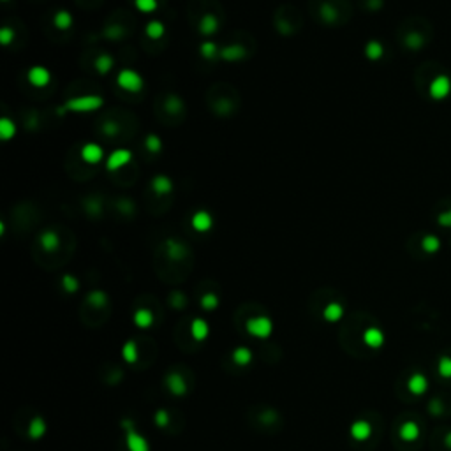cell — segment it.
Returning a JSON list of instances; mask_svg holds the SVG:
<instances>
[{"label":"cell","mask_w":451,"mask_h":451,"mask_svg":"<svg viewBox=\"0 0 451 451\" xmlns=\"http://www.w3.org/2000/svg\"><path fill=\"white\" fill-rule=\"evenodd\" d=\"M102 104H104L102 97H97V95H81V97L69 99V101L64 104V108L69 109V111H76V113H88V111H95V109H99Z\"/></svg>","instance_id":"1"},{"label":"cell","mask_w":451,"mask_h":451,"mask_svg":"<svg viewBox=\"0 0 451 451\" xmlns=\"http://www.w3.org/2000/svg\"><path fill=\"white\" fill-rule=\"evenodd\" d=\"M117 83H118V87L124 88V90H127V92H139L143 88V78L139 76L136 71L124 69L118 73Z\"/></svg>","instance_id":"2"},{"label":"cell","mask_w":451,"mask_h":451,"mask_svg":"<svg viewBox=\"0 0 451 451\" xmlns=\"http://www.w3.org/2000/svg\"><path fill=\"white\" fill-rule=\"evenodd\" d=\"M131 160H132L131 150H125V148L115 150L111 155L108 157V160H106V167H108L109 171H117V170H120V167L127 166Z\"/></svg>","instance_id":"3"},{"label":"cell","mask_w":451,"mask_h":451,"mask_svg":"<svg viewBox=\"0 0 451 451\" xmlns=\"http://www.w3.org/2000/svg\"><path fill=\"white\" fill-rule=\"evenodd\" d=\"M28 81H30L34 87L42 88V87H46V85H49V81H51V74H49V71L46 69V67L35 66L28 71Z\"/></svg>","instance_id":"4"},{"label":"cell","mask_w":451,"mask_h":451,"mask_svg":"<svg viewBox=\"0 0 451 451\" xmlns=\"http://www.w3.org/2000/svg\"><path fill=\"white\" fill-rule=\"evenodd\" d=\"M102 157H104V150H102V146L97 145V143H87V145H83V148H81V159L88 164L101 162Z\"/></svg>","instance_id":"5"},{"label":"cell","mask_w":451,"mask_h":451,"mask_svg":"<svg viewBox=\"0 0 451 451\" xmlns=\"http://www.w3.org/2000/svg\"><path fill=\"white\" fill-rule=\"evenodd\" d=\"M192 228L196 229V231L199 233H206L212 229L213 225V219L212 215H210L208 212H205V210H199V212H196L194 215H192Z\"/></svg>","instance_id":"6"},{"label":"cell","mask_w":451,"mask_h":451,"mask_svg":"<svg viewBox=\"0 0 451 451\" xmlns=\"http://www.w3.org/2000/svg\"><path fill=\"white\" fill-rule=\"evenodd\" d=\"M219 30V20L213 14H205L199 21V32L203 35H213Z\"/></svg>","instance_id":"7"},{"label":"cell","mask_w":451,"mask_h":451,"mask_svg":"<svg viewBox=\"0 0 451 451\" xmlns=\"http://www.w3.org/2000/svg\"><path fill=\"white\" fill-rule=\"evenodd\" d=\"M152 189L159 196L170 194V192L173 191V182H171L167 177H164V175H157V177L152 180Z\"/></svg>","instance_id":"8"},{"label":"cell","mask_w":451,"mask_h":451,"mask_svg":"<svg viewBox=\"0 0 451 451\" xmlns=\"http://www.w3.org/2000/svg\"><path fill=\"white\" fill-rule=\"evenodd\" d=\"M14 136H16V124L7 117L0 118V139L9 141Z\"/></svg>","instance_id":"9"},{"label":"cell","mask_w":451,"mask_h":451,"mask_svg":"<svg viewBox=\"0 0 451 451\" xmlns=\"http://www.w3.org/2000/svg\"><path fill=\"white\" fill-rule=\"evenodd\" d=\"M220 57L225 60H240V59H245L247 57V49L240 44L228 46V48L220 49Z\"/></svg>","instance_id":"10"},{"label":"cell","mask_w":451,"mask_h":451,"mask_svg":"<svg viewBox=\"0 0 451 451\" xmlns=\"http://www.w3.org/2000/svg\"><path fill=\"white\" fill-rule=\"evenodd\" d=\"M145 32H146V35H148L150 39H160L164 35V32H166V27H164L162 21L153 20V21H150V23L146 25Z\"/></svg>","instance_id":"11"},{"label":"cell","mask_w":451,"mask_h":451,"mask_svg":"<svg viewBox=\"0 0 451 451\" xmlns=\"http://www.w3.org/2000/svg\"><path fill=\"white\" fill-rule=\"evenodd\" d=\"M59 243H60V240H59V236H57V233L44 231L41 235V245L44 247V250H48V252L55 250L57 247H59Z\"/></svg>","instance_id":"12"},{"label":"cell","mask_w":451,"mask_h":451,"mask_svg":"<svg viewBox=\"0 0 451 451\" xmlns=\"http://www.w3.org/2000/svg\"><path fill=\"white\" fill-rule=\"evenodd\" d=\"M53 23H55V27L60 28V30H67V28H71V25H73V16H71V13H67V11H59V13L55 14V18H53Z\"/></svg>","instance_id":"13"},{"label":"cell","mask_w":451,"mask_h":451,"mask_svg":"<svg viewBox=\"0 0 451 451\" xmlns=\"http://www.w3.org/2000/svg\"><path fill=\"white\" fill-rule=\"evenodd\" d=\"M113 67V59L109 55H99L95 59V69L101 74H108Z\"/></svg>","instance_id":"14"},{"label":"cell","mask_w":451,"mask_h":451,"mask_svg":"<svg viewBox=\"0 0 451 451\" xmlns=\"http://www.w3.org/2000/svg\"><path fill=\"white\" fill-rule=\"evenodd\" d=\"M199 53H201L205 59H215L217 55H220V49L217 48L215 42L212 41H206L201 44V48H199Z\"/></svg>","instance_id":"15"},{"label":"cell","mask_w":451,"mask_h":451,"mask_svg":"<svg viewBox=\"0 0 451 451\" xmlns=\"http://www.w3.org/2000/svg\"><path fill=\"white\" fill-rule=\"evenodd\" d=\"M145 146L150 150V152L159 153L160 150H162V141H160L159 136H155V134H148V136H146V139H145Z\"/></svg>","instance_id":"16"},{"label":"cell","mask_w":451,"mask_h":451,"mask_svg":"<svg viewBox=\"0 0 451 451\" xmlns=\"http://www.w3.org/2000/svg\"><path fill=\"white\" fill-rule=\"evenodd\" d=\"M134 6L141 13H153L157 9V0H134Z\"/></svg>","instance_id":"17"},{"label":"cell","mask_w":451,"mask_h":451,"mask_svg":"<svg viewBox=\"0 0 451 451\" xmlns=\"http://www.w3.org/2000/svg\"><path fill=\"white\" fill-rule=\"evenodd\" d=\"M250 331H270V321L263 319V317L250 321Z\"/></svg>","instance_id":"18"},{"label":"cell","mask_w":451,"mask_h":451,"mask_svg":"<svg viewBox=\"0 0 451 451\" xmlns=\"http://www.w3.org/2000/svg\"><path fill=\"white\" fill-rule=\"evenodd\" d=\"M367 55L370 57V59H377V57H381L382 55L381 44H377V42H370V44L367 46Z\"/></svg>","instance_id":"19"},{"label":"cell","mask_w":451,"mask_h":451,"mask_svg":"<svg viewBox=\"0 0 451 451\" xmlns=\"http://www.w3.org/2000/svg\"><path fill=\"white\" fill-rule=\"evenodd\" d=\"M324 314H326L328 319L333 321V319H337V317H340V314H342V309H340L337 303H331V305L328 307L326 310H324Z\"/></svg>","instance_id":"20"},{"label":"cell","mask_w":451,"mask_h":451,"mask_svg":"<svg viewBox=\"0 0 451 451\" xmlns=\"http://www.w3.org/2000/svg\"><path fill=\"white\" fill-rule=\"evenodd\" d=\"M13 39H14V32L11 30V28L6 27L0 30V42H2V44H9Z\"/></svg>","instance_id":"21"},{"label":"cell","mask_w":451,"mask_h":451,"mask_svg":"<svg viewBox=\"0 0 451 451\" xmlns=\"http://www.w3.org/2000/svg\"><path fill=\"white\" fill-rule=\"evenodd\" d=\"M102 131H104L106 136H115V134H118L120 127H118V124H115V122H106L104 127H102Z\"/></svg>","instance_id":"22"},{"label":"cell","mask_w":451,"mask_h":451,"mask_svg":"<svg viewBox=\"0 0 451 451\" xmlns=\"http://www.w3.org/2000/svg\"><path fill=\"white\" fill-rule=\"evenodd\" d=\"M167 109H170V111H173V113L180 111V109H182V102L178 101L177 97H170V99H167Z\"/></svg>","instance_id":"23"},{"label":"cell","mask_w":451,"mask_h":451,"mask_svg":"<svg viewBox=\"0 0 451 451\" xmlns=\"http://www.w3.org/2000/svg\"><path fill=\"white\" fill-rule=\"evenodd\" d=\"M64 284H66L67 291H76V288H78L76 280H74L71 275H66V277H64Z\"/></svg>","instance_id":"24"},{"label":"cell","mask_w":451,"mask_h":451,"mask_svg":"<svg viewBox=\"0 0 451 451\" xmlns=\"http://www.w3.org/2000/svg\"><path fill=\"white\" fill-rule=\"evenodd\" d=\"M203 303H205V307H215L217 298L213 295H206L205 298H203Z\"/></svg>","instance_id":"25"},{"label":"cell","mask_w":451,"mask_h":451,"mask_svg":"<svg viewBox=\"0 0 451 451\" xmlns=\"http://www.w3.org/2000/svg\"><path fill=\"white\" fill-rule=\"evenodd\" d=\"M138 319L141 321V323H148L150 317H148V314H146V312H139L138 314Z\"/></svg>","instance_id":"26"}]
</instances>
